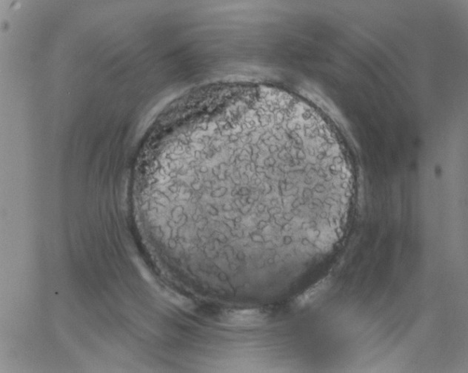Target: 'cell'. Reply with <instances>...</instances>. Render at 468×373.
<instances>
[{
  "mask_svg": "<svg viewBox=\"0 0 468 373\" xmlns=\"http://www.w3.org/2000/svg\"><path fill=\"white\" fill-rule=\"evenodd\" d=\"M330 279L326 277L322 280L316 282L313 286L309 287L304 294H301L294 301L293 306L295 308H304L315 301L320 299L330 286Z\"/></svg>",
  "mask_w": 468,
  "mask_h": 373,
  "instance_id": "cell-2",
  "label": "cell"
},
{
  "mask_svg": "<svg viewBox=\"0 0 468 373\" xmlns=\"http://www.w3.org/2000/svg\"><path fill=\"white\" fill-rule=\"evenodd\" d=\"M267 318V313L260 309L233 310L221 317V322L228 327H254L266 322Z\"/></svg>",
  "mask_w": 468,
  "mask_h": 373,
  "instance_id": "cell-1",
  "label": "cell"
}]
</instances>
